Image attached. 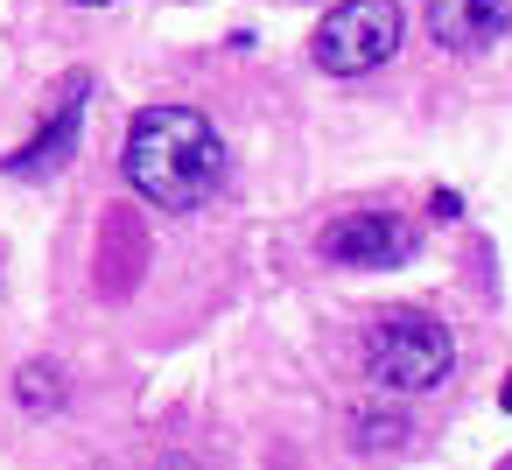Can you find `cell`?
<instances>
[{"label":"cell","instance_id":"obj_2","mask_svg":"<svg viewBox=\"0 0 512 470\" xmlns=\"http://www.w3.org/2000/svg\"><path fill=\"white\" fill-rule=\"evenodd\" d=\"M449 365H456V344L421 309H393V316H379L365 330V372L386 393H428V386L449 379Z\"/></svg>","mask_w":512,"mask_h":470},{"label":"cell","instance_id":"obj_11","mask_svg":"<svg viewBox=\"0 0 512 470\" xmlns=\"http://www.w3.org/2000/svg\"><path fill=\"white\" fill-rule=\"evenodd\" d=\"M78 8H113V0H78Z\"/></svg>","mask_w":512,"mask_h":470},{"label":"cell","instance_id":"obj_7","mask_svg":"<svg viewBox=\"0 0 512 470\" xmlns=\"http://www.w3.org/2000/svg\"><path fill=\"white\" fill-rule=\"evenodd\" d=\"M141 274H148V232L127 204H113L106 225H99V295L120 302V295H134Z\"/></svg>","mask_w":512,"mask_h":470},{"label":"cell","instance_id":"obj_9","mask_svg":"<svg viewBox=\"0 0 512 470\" xmlns=\"http://www.w3.org/2000/svg\"><path fill=\"white\" fill-rule=\"evenodd\" d=\"M400 442H407V421H400V414H393V421H386V414H379V421H372V414L358 421V449L379 456V449H400Z\"/></svg>","mask_w":512,"mask_h":470},{"label":"cell","instance_id":"obj_10","mask_svg":"<svg viewBox=\"0 0 512 470\" xmlns=\"http://www.w3.org/2000/svg\"><path fill=\"white\" fill-rule=\"evenodd\" d=\"M498 407H505V414H512V379H505V386H498Z\"/></svg>","mask_w":512,"mask_h":470},{"label":"cell","instance_id":"obj_5","mask_svg":"<svg viewBox=\"0 0 512 470\" xmlns=\"http://www.w3.org/2000/svg\"><path fill=\"white\" fill-rule=\"evenodd\" d=\"M85 99H92V78H85V71H71V78H64L57 113L43 120V134H36L29 148H15V155H8V176H50V169H64V162H71V148H78V127H85Z\"/></svg>","mask_w":512,"mask_h":470},{"label":"cell","instance_id":"obj_8","mask_svg":"<svg viewBox=\"0 0 512 470\" xmlns=\"http://www.w3.org/2000/svg\"><path fill=\"white\" fill-rule=\"evenodd\" d=\"M15 400H22L29 414H57V407H64V372H50V365H22Z\"/></svg>","mask_w":512,"mask_h":470},{"label":"cell","instance_id":"obj_6","mask_svg":"<svg viewBox=\"0 0 512 470\" xmlns=\"http://www.w3.org/2000/svg\"><path fill=\"white\" fill-rule=\"evenodd\" d=\"M512 29V0H428V36L442 50H491Z\"/></svg>","mask_w":512,"mask_h":470},{"label":"cell","instance_id":"obj_1","mask_svg":"<svg viewBox=\"0 0 512 470\" xmlns=\"http://www.w3.org/2000/svg\"><path fill=\"white\" fill-rule=\"evenodd\" d=\"M120 176H127V190L141 204L183 218V211H197V204H211L225 190V141L197 106H148L127 127Z\"/></svg>","mask_w":512,"mask_h":470},{"label":"cell","instance_id":"obj_3","mask_svg":"<svg viewBox=\"0 0 512 470\" xmlns=\"http://www.w3.org/2000/svg\"><path fill=\"white\" fill-rule=\"evenodd\" d=\"M400 50V8L393 0H337V8L316 22L309 57L330 78H365Z\"/></svg>","mask_w":512,"mask_h":470},{"label":"cell","instance_id":"obj_4","mask_svg":"<svg viewBox=\"0 0 512 470\" xmlns=\"http://www.w3.org/2000/svg\"><path fill=\"white\" fill-rule=\"evenodd\" d=\"M316 246L337 267H400V260H414V225L393 211H351V218L323 225Z\"/></svg>","mask_w":512,"mask_h":470}]
</instances>
